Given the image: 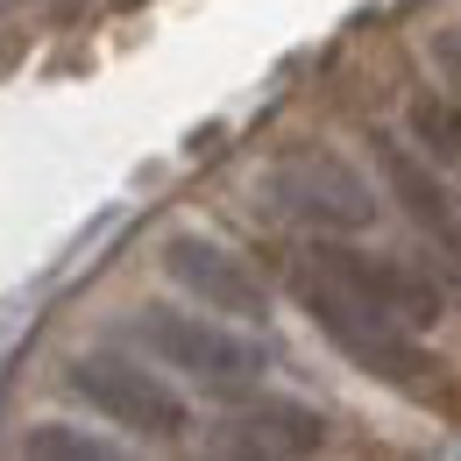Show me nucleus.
Masks as SVG:
<instances>
[{
	"label": "nucleus",
	"mask_w": 461,
	"mask_h": 461,
	"mask_svg": "<svg viewBox=\"0 0 461 461\" xmlns=\"http://www.w3.org/2000/svg\"><path fill=\"white\" fill-rule=\"evenodd\" d=\"M64 384L100 419H114V426L142 433V440H185V426H192V411H185V398L171 384L157 369H142V362H121V355H78L64 369Z\"/></svg>",
	"instance_id": "3"
},
{
	"label": "nucleus",
	"mask_w": 461,
	"mask_h": 461,
	"mask_svg": "<svg viewBox=\"0 0 461 461\" xmlns=\"http://www.w3.org/2000/svg\"><path fill=\"white\" fill-rule=\"evenodd\" d=\"M433 64L447 71V86H455V100H461V29H447V36L433 43Z\"/></svg>",
	"instance_id": "11"
},
{
	"label": "nucleus",
	"mask_w": 461,
	"mask_h": 461,
	"mask_svg": "<svg viewBox=\"0 0 461 461\" xmlns=\"http://www.w3.org/2000/svg\"><path fill=\"white\" fill-rule=\"evenodd\" d=\"M376 171H384V192L404 206V221H411V228L461 270V206L447 199V185L426 171L404 142H391V135H376Z\"/></svg>",
	"instance_id": "7"
},
{
	"label": "nucleus",
	"mask_w": 461,
	"mask_h": 461,
	"mask_svg": "<svg viewBox=\"0 0 461 461\" xmlns=\"http://www.w3.org/2000/svg\"><path fill=\"white\" fill-rule=\"evenodd\" d=\"M291 291H298L305 320L341 348L369 384H384V391H398V398H411V404H440V411L455 404L447 376H440V355H426L398 312H384L376 298H362L355 285H341L327 263H312V256L291 263Z\"/></svg>",
	"instance_id": "1"
},
{
	"label": "nucleus",
	"mask_w": 461,
	"mask_h": 461,
	"mask_svg": "<svg viewBox=\"0 0 461 461\" xmlns=\"http://www.w3.org/2000/svg\"><path fill=\"white\" fill-rule=\"evenodd\" d=\"M270 199L285 213H298V221H312L320 234H334V228L355 234V228L376 221V192L348 171L334 149H298V157H285L270 171Z\"/></svg>",
	"instance_id": "4"
},
{
	"label": "nucleus",
	"mask_w": 461,
	"mask_h": 461,
	"mask_svg": "<svg viewBox=\"0 0 461 461\" xmlns=\"http://www.w3.org/2000/svg\"><path fill=\"white\" fill-rule=\"evenodd\" d=\"M164 270H171L206 312H228V320H263V312H270L263 277H256L234 249L206 241V234H171V241H164Z\"/></svg>",
	"instance_id": "5"
},
{
	"label": "nucleus",
	"mask_w": 461,
	"mask_h": 461,
	"mask_svg": "<svg viewBox=\"0 0 461 461\" xmlns=\"http://www.w3.org/2000/svg\"><path fill=\"white\" fill-rule=\"evenodd\" d=\"M135 341L149 348L164 369L192 376L206 398H241V391H256L263 369H270L263 341L228 334V327H213V320H199V312H171V305H142V312H135Z\"/></svg>",
	"instance_id": "2"
},
{
	"label": "nucleus",
	"mask_w": 461,
	"mask_h": 461,
	"mask_svg": "<svg viewBox=\"0 0 461 461\" xmlns=\"http://www.w3.org/2000/svg\"><path fill=\"white\" fill-rule=\"evenodd\" d=\"M221 447H241V455H312V447H327V419L312 404L263 398V404H241L221 426Z\"/></svg>",
	"instance_id": "8"
},
{
	"label": "nucleus",
	"mask_w": 461,
	"mask_h": 461,
	"mask_svg": "<svg viewBox=\"0 0 461 461\" xmlns=\"http://www.w3.org/2000/svg\"><path fill=\"white\" fill-rule=\"evenodd\" d=\"M312 263H327L341 285H355L362 298H376L384 312H398L404 327H433L440 320V285L433 277H419V270H404L391 256H362V249H348V241H312L305 249Z\"/></svg>",
	"instance_id": "6"
},
{
	"label": "nucleus",
	"mask_w": 461,
	"mask_h": 461,
	"mask_svg": "<svg viewBox=\"0 0 461 461\" xmlns=\"http://www.w3.org/2000/svg\"><path fill=\"white\" fill-rule=\"evenodd\" d=\"M411 135L426 142V157H440V164H455V171H461V107H455V100L419 93V100H411Z\"/></svg>",
	"instance_id": "9"
},
{
	"label": "nucleus",
	"mask_w": 461,
	"mask_h": 461,
	"mask_svg": "<svg viewBox=\"0 0 461 461\" xmlns=\"http://www.w3.org/2000/svg\"><path fill=\"white\" fill-rule=\"evenodd\" d=\"M22 455H36V461H107L114 447L107 440H93V433H78V426H36L29 440H22Z\"/></svg>",
	"instance_id": "10"
}]
</instances>
